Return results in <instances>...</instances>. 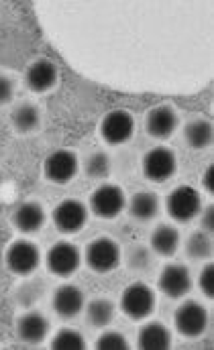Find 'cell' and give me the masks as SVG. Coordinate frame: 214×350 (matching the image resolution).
Here are the masks:
<instances>
[{"mask_svg":"<svg viewBox=\"0 0 214 350\" xmlns=\"http://www.w3.org/2000/svg\"><path fill=\"white\" fill-rule=\"evenodd\" d=\"M165 210H168L170 218L180 224L192 222L202 210V198L196 191V187L180 185V187L172 189L170 196L165 198Z\"/></svg>","mask_w":214,"mask_h":350,"instance_id":"obj_1","label":"cell"},{"mask_svg":"<svg viewBox=\"0 0 214 350\" xmlns=\"http://www.w3.org/2000/svg\"><path fill=\"white\" fill-rule=\"evenodd\" d=\"M120 310L131 320H145L155 310V293L149 285L135 281L120 295Z\"/></svg>","mask_w":214,"mask_h":350,"instance_id":"obj_2","label":"cell"},{"mask_svg":"<svg viewBox=\"0 0 214 350\" xmlns=\"http://www.w3.org/2000/svg\"><path fill=\"white\" fill-rule=\"evenodd\" d=\"M51 220L62 234H76L86 226L88 208L84 202H80L76 198H66L53 208Z\"/></svg>","mask_w":214,"mask_h":350,"instance_id":"obj_3","label":"cell"},{"mask_svg":"<svg viewBox=\"0 0 214 350\" xmlns=\"http://www.w3.org/2000/svg\"><path fill=\"white\" fill-rule=\"evenodd\" d=\"M174 322H176V328H178V332L182 336H186V338H198L209 328V312H206V308L202 304L190 299V301H184L176 310Z\"/></svg>","mask_w":214,"mask_h":350,"instance_id":"obj_4","label":"cell"},{"mask_svg":"<svg viewBox=\"0 0 214 350\" xmlns=\"http://www.w3.org/2000/svg\"><path fill=\"white\" fill-rule=\"evenodd\" d=\"M124 208H126V196L114 183L98 185L90 196V210L98 218H105V220L116 218Z\"/></svg>","mask_w":214,"mask_h":350,"instance_id":"obj_5","label":"cell"},{"mask_svg":"<svg viewBox=\"0 0 214 350\" xmlns=\"http://www.w3.org/2000/svg\"><path fill=\"white\" fill-rule=\"evenodd\" d=\"M178 170L176 153L170 147H153L145 153L143 157V174L153 183H163L168 181Z\"/></svg>","mask_w":214,"mask_h":350,"instance_id":"obj_6","label":"cell"},{"mask_svg":"<svg viewBox=\"0 0 214 350\" xmlns=\"http://www.w3.org/2000/svg\"><path fill=\"white\" fill-rule=\"evenodd\" d=\"M84 261L94 273H110L120 262V249L112 239L101 237L86 247Z\"/></svg>","mask_w":214,"mask_h":350,"instance_id":"obj_7","label":"cell"},{"mask_svg":"<svg viewBox=\"0 0 214 350\" xmlns=\"http://www.w3.org/2000/svg\"><path fill=\"white\" fill-rule=\"evenodd\" d=\"M80 170V161L78 155L70 149H57L53 151L43 165V174L47 177V181L57 183V185H66L70 183Z\"/></svg>","mask_w":214,"mask_h":350,"instance_id":"obj_8","label":"cell"},{"mask_svg":"<svg viewBox=\"0 0 214 350\" xmlns=\"http://www.w3.org/2000/svg\"><path fill=\"white\" fill-rule=\"evenodd\" d=\"M47 269L57 275V277H70L78 271L80 262H82V253L76 245L68 243V241H59L55 243L49 251H47Z\"/></svg>","mask_w":214,"mask_h":350,"instance_id":"obj_9","label":"cell"},{"mask_svg":"<svg viewBox=\"0 0 214 350\" xmlns=\"http://www.w3.org/2000/svg\"><path fill=\"white\" fill-rule=\"evenodd\" d=\"M157 287L170 299L184 297L192 289L190 269L186 265H182V262H170V265H165L163 271H161V275H159V279H157Z\"/></svg>","mask_w":214,"mask_h":350,"instance_id":"obj_10","label":"cell"},{"mask_svg":"<svg viewBox=\"0 0 214 350\" xmlns=\"http://www.w3.org/2000/svg\"><path fill=\"white\" fill-rule=\"evenodd\" d=\"M6 267L8 271H12L14 275H29L33 273L39 261H41V253L37 249V245H33L31 241H14L8 249H6Z\"/></svg>","mask_w":214,"mask_h":350,"instance_id":"obj_11","label":"cell"},{"mask_svg":"<svg viewBox=\"0 0 214 350\" xmlns=\"http://www.w3.org/2000/svg\"><path fill=\"white\" fill-rule=\"evenodd\" d=\"M135 133V118L126 110H110L101 122V137L108 145H122Z\"/></svg>","mask_w":214,"mask_h":350,"instance_id":"obj_12","label":"cell"},{"mask_svg":"<svg viewBox=\"0 0 214 350\" xmlns=\"http://www.w3.org/2000/svg\"><path fill=\"white\" fill-rule=\"evenodd\" d=\"M145 129L153 139L165 141L170 139L176 129H178V114L172 106H155L149 110L147 118H145Z\"/></svg>","mask_w":214,"mask_h":350,"instance_id":"obj_13","label":"cell"},{"mask_svg":"<svg viewBox=\"0 0 214 350\" xmlns=\"http://www.w3.org/2000/svg\"><path fill=\"white\" fill-rule=\"evenodd\" d=\"M51 306L59 318L70 320V318H76L84 310L86 301H84V293L76 285H62L55 289L51 297Z\"/></svg>","mask_w":214,"mask_h":350,"instance_id":"obj_14","label":"cell"},{"mask_svg":"<svg viewBox=\"0 0 214 350\" xmlns=\"http://www.w3.org/2000/svg\"><path fill=\"white\" fill-rule=\"evenodd\" d=\"M49 332V322L41 312H27L16 320V334L23 342L27 345H39L47 338Z\"/></svg>","mask_w":214,"mask_h":350,"instance_id":"obj_15","label":"cell"},{"mask_svg":"<svg viewBox=\"0 0 214 350\" xmlns=\"http://www.w3.org/2000/svg\"><path fill=\"white\" fill-rule=\"evenodd\" d=\"M57 78H59L57 68L49 59H37L25 72L27 86H29V90L37 92V94H43V92L51 90V88L57 84Z\"/></svg>","mask_w":214,"mask_h":350,"instance_id":"obj_16","label":"cell"},{"mask_svg":"<svg viewBox=\"0 0 214 350\" xmlns=\"http://www.w3.org/2000/svg\"><path fill=\"white\" fill-rule=\"evenodd\" d=\"M12 224L16 230L23 234H33L39 232L45 224V210L39 202H23L14 214H12Z\"/></svg>","mask_w":214,"mask_h":350,"instance_id":"obj_17","label":"cell"},{"mask_svg":"<svg viewBox=\"0 0 214 350\" xmlns=\"http://www.w3.org/2000/svg\"><path fill=\"white\" fill-rule=\"evenodd\" d=\"M151 251L159 257H172L180 249V230L172 224H159L149 239Z\"/></svg>","mask_w":214,"mask_h":350,"instance_id":"obj_18","label":"cell"},{"mask_svg":"<svg viewBox=\"0 0 214 350\" xmlns=\"http://www.w3.org/2000/svg\"><path fill=\"white\" fill-rule=\"evenodd\" d=\"M137 345L143 350H165L172 347V334L163 324L149 322V324L141 326L139 336H137Z\"/></svg>","mask_w":214,"mask_h":350,"instance_id":"obj_19","label":"cell"},{"mask_svg":"<svg viewBox=\"0 0 214 350\" xmlns=\"http://www.w3.org/2000/svg\"><path fill=\"white\" fill-rule=\"evenodd\" d=\"M129 214L139 220V222H149L157 216L159 212V198L153 191H137L129 202H126Z\"/></svg>","mask_w":214,"mask_h":350,"instance_id":"obj_20","label":"cell"},{"mask_svg":"<svg viewBox=\"0 0 214 350\" xmlns=\"http://www.w3.org/2000/svg\"><path fill=\"white\" fill-rule=\"evenodd\" d=\"M184 139L192 149H206L213 143V124L206 118H194L184 126Z\"/></svg>","mask_w":214,"mask_h":350,"instance_id":"obj_21","label":"cell"},{"mask_svg":"<svg viewBox=\"0 0 214 350\" xmlns=\"http://www.w3.org/2000/svg\"><path fill=\"white\" fill-rule=\"evenodd\" d=\"M84 308H86V320L94 328H107L114 318V304L107 297H96Z\"/></svg>","mask_w":214,"mask_h":350,"instance_id":"obj_22","label":"cell"},{"mask_svg":"<svg viewBox=\"0 0 214 350\" xmlns=\"http://www.w3.org/2000/svg\"><path fill=\"white\" fill-rule=\"evenodd\" d=\"M12 126L18 131V133H31L39 126L41 122V114H39V108L35 104H29V102H23L14 108L12 116Z\"/></svg>","mask_w":214,"mask_h":350,"instance_id":"obj_23","label":"cell"},{"mask_svg":"<svg viewBox=\"0 0 214 350\" xmlns=\"http://www.w3.org/2000/svg\"><path fill=\"white\" fill-rule=\"evenodd\" d=\"M186 253L194 261H206L213 255V239L204 230H196L186 241Z\"/></svg>","mask_w":214,"mask_h":350,"instance_id":"obj_24","label":"cell"},{"mask_svg":"<svg viewBox=\"0 0 214 350\" xmlns=\"http://www.w3.org/2000/svg\"><path fill=\"white\" fill-rule=\"evenodd\" d=\"M51 349L53 350H84L86 340L82 332L74 328H62L53 338H51Z\"/></svg>","mask_w":214,"mask_h":350,"instance_id":"obj_25","label":"cell"},{"mask_svg":"<svg viewBox=\"0 0 214 350\" xmlns=\"http://www.w3.org/2000/svg\"><path fill=\"white\" fill-rule=\"evenodd\" d=\"M84 172L90 179H105L110 174V159L107 153L94 151L84 159Z\"/></svg>","mask_w":214,"mask_h":350,"instance_id":"obj_26","label":"cell"},{"mask_svg":"<svg viewBox=\"0 0 214 350\" xmlns=\"http://www.w3.org/2000/svg\"><path fill=\"white\" fill-rule=\"evenodd\" d=\"M94 349L98 350H124L129 349V342L124 338V334L116 332V330H107L98 336Z\"/></svg>","mask_w":214,"mask_h":350,"instance_id":"obj_27","label":"cell"},{"mask_svg":"<svg viewBox=\"0 0 214 350\" xmlns=\"http://www.w3.org/2000/svg\"><path fill=\"white\" fill-rule=\"evenodd\" d=\"M126 262L131 269L135 271H143L147 267H151V251L147 247H141V245H135L129 249L126 253Z\"/></svg>","mask_w":214,"mask_h":350,"instance_id":"obj_28","label":"cell"},{"mask_svg":"<svg viewBox=\"0 0 214 350\" xmlns=\"http://www.w3.org/2000/svg\"><path fill=\"white\" fill-rule=\"evenodd\" d=\"M198 285H200V291H202L206 297H213L214 295V265L213 262L204 265V269L200 271Z\"/></svg>","mask_w":214,"mask_h":350,"instance_id":"obj_29","label":"cell"},{"mask_svg":"<svg viewBox=\"0 0 214 350\" xmlns=\"http://www.w3.org/2000/svg\"><path fill=\"white\" fill-rule=\"evenodd\" d=\"M14 96V82L8 76H0V106L8 104Z\"/></svg>","mask_w":214,"mask_h":350,"instance_id":"obj_30","label":"cell"},{"mask_svg":"<svg viewBox=\"0 0 214 350\" xmlns=\"http://www.w3.org/2000/svg\"><path fill=\"white\" fill-rule=\"evenodd\" d=\"M202 216H200V224H202V230L204 232H213L214 230V206H206L204 210H200Z\"/></svg>","mask_w":214,"mask_h":350,"instance_id":"obj_31","label":"cell"},{"mask_svg":"<svg viewBox=\"0 0 214 350\" xmlns=\"http://www.w3.org/2000/svg\"><path fill=\"white\" fill-rule=\"evenodd\" d=\"M202 185H204V189L209 191V193H213L214 191V167L213 165H209L206 167V172L202 175Z\"/></svg>","mask_w":214,"mask_h":350,"instance_id":"obj_32","label":"cell"}]
</instances>
